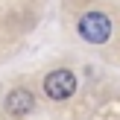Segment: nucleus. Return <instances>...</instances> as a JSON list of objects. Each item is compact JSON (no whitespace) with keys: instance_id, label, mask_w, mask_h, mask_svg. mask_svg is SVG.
Here are the masks:
<instances>
[{"instance_id":"nucleus-3","label":"nucleus","mask_w":120,"mask_h":120,"mask_svg":"<svg viewBox=\"0 0 120 120\" xmlns=\"http://www.w3.org/2000/svg\"><path fill=\"white\" fill-rule=\"evenodd\" d=\"M32 109H35V97L26 91V88H15V91L6 97V111H9V114H15V117L29 114Z\"/></svg>"},{"instance_id":"nucleus-1","label":"nucleus","mask_w":120,"mask_h":120,"mask_svg":"<svg viewBox=\"0 0 120 120\" xmlns=\"http://www.w3.org/2000/svg\"><path fill=\"white\" fill-rule=\"evenodd\" d=\"M79 35L91 44H103V41L111 38V21L103 15V12H88L79 21Z\"/></svg>"},{"instance_id":"nucleus-2","label":"nucleus","mask_w":120,"mask_h":120,"mask_svg":"<svg viewBox=\"0 0 120 120\" xmlns=\"http://www.w3.org/2000/svg\"><path fill=\"white\" fill-rule=\"evenodd\" d=\"M44 91H47L50 100H68L76 91V76L70 70H53L44 79Z\"/></svg>"}]
</instances>
